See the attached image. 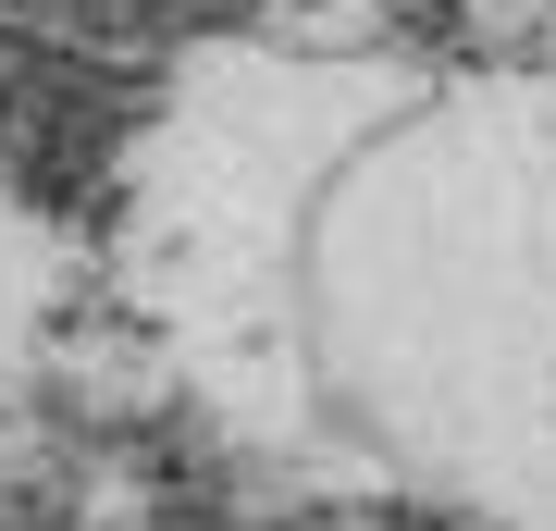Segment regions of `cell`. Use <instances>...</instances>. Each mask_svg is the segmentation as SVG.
Segmentation results:
<instances>
[{
  "label": "cell",
  "mask_w": 556,
  "mask_h": 531,
  "mask_svg": "<svg viewBox=\"0 0 556 531\" xmlns=\"http://www.w3.org/2000/svg\"><path fill=\"white\" fill-rule=\"evenodd\" d=\"M273 124L0 25V531H433L260 211Z\"/></svg>",
  "instance_id": "cell-1"
}]
</instances>
